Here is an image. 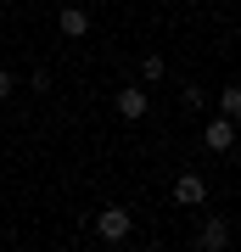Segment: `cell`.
Returning a JSON list of instances; mask_svg holds the SVG:
<instances>
[{
  "instance_id": "6da1fadb",
  "label": "cell",
  "mask_w": 241,
  "mask_h": 252,
  "mask_svg": "<svg viewBox=\"0 0 241 252\" xmlns=\"http://www.w3.org/2000/svg\"><path fill=\"white\" fill-rule=\"evenodd\" d=\"M129 230H135V213H129V207H101V213H96V235H101V241H129Z\"/></svg>"
},
{
  "instance_id": "7a4b0ae2",
  "label": "cell",
  "mask_w": 241,
  "mask_h": 252,
  "mask_svg": "<svg viewBox=\"0 0 241 252\" xmlns=\"http://www.w3.org/2000/svg\"><path fill=\"white\" fill-rule=\"evenodd\" d=\"M146 112H152V95H146V84H124V90H118V118H124V124H140Z\"/></svg>"
},
{
  "instance_id": "3957f363",
  "label": "cell",
  "mask_w": 241,
  "mask_h": 252,
  "mask_svg": "<svg viewBox=\"0 0 241 252\" xmlns=\"http://www.w3.org/2000/svg\"><path fill=\"white\" fill-rule=\"evenodd\" d=\"M202 146H207V152H230V146H236V118H213V124H207L202 129Z\"/></svg>"
},
{
  "instance_id": "277c9868",
  "label": "cell",
  "mask_w": 241,
  "mask_h": 252,
  "mask_svg": "<svg viewBox=\"0 0 241 252\" xmlns=\"http://www.w3.org/2000/svg\"><path fill=\"white\" fill-rule=\"evenodd\" d=\"M56 34H62V39H84L90 34V11L84 6H62V11H56Z\"/></svg>"
},
{
  "instance_id": "5b68a950",
  "label": "cell",
  "mask_w": 241,
  "mask_h": 252,
  "mask_svg": "<svg viewBox=\"0 0 241 252\" xmlns=\"http://www.w3.org/2000/svg\"><path fill=\"white\" fill-rule=\"evenodd\" d=\"M174 202L179 207H202L207 202V180H202V174H179V180H174Z\"/></svg>"
},
{
  "instance_id": "8992f818",
  "label": "cell",
  "mask_w": 241,
  "mask_h": 252,
  "mask_svg": "<svg viewBox=\"0 0 241 252\" xmlns=\"http://www.w3.org/2000/svg\"><path fill=\"white\" fill-rule=\"evenodd\" d=\"M197 247L202 252H219V247H230V224L213 213V219H202V230H197Z\"/></svg>"
},
{
  "instance_id": "52a82bcc",
  "label": "cell",
  "mask_w": 241,
  "mask_h": 252,
  "mask_svg": "<svg viewBox=\"0 0 241 252\" xmlns=\"http://www.w3.org/2000/svg\"><path fill=\"white\" fill-rule=\"evenodd\" d=\"M163 73H169V62H163L157 51H146V56H140V84H157Z\"/></svg>"
},
{
  "instance_id": "ba28073f",
  "label": "cell",
  "mask_w": 241,
  "mask_h": 252,
  "mask_svg": "<svg viewBox=\"0 0 241 252\" xmlns=\"http://www.w3.org/2000/svg\"><path fill=\"white\" fill-rule=\"evenodd\" d=\"M219 112L241 124V84H224V90H219Z\"/></svg>"
},
{
  "instance_id": "9c48e42d",
  "label": "cell",
  "mask_w": 241,
  "mask_h": 252,
  "mask_svg": "<svg viewBox=\"0 0 241 252\" xmlns=\"http://www.w3.org/2000/svg\"><path fill=\"white\" fill-rule=\"evenodd\" d=\"M185 107H191V112L207 107V90H202V84H185Z\"/></svg>"
},
{
  "instance_id": "30bf717a",
  "label": "cell",
  "mask_w": 241,
  "mask_h": 252,
  "mask_svg": "<svg viewBox=\"0 0 241 252\" xmlns=\"http://www.w3.org/2000/svg\"><path fill=\"white\" fill-rule=\"evenodd\" d=\"M28 90H39V95H45V90H51V73L34 67V73H28Z\"/></svg>"
},
{
  "instance_id": "8fae6325",
  "label": "cell",
  "mask_w": 241,
  "mask_h": 252,
  "mask_svg": "<svg viewBox=\"0 0 241 252\" xmlns=\"http://www.w3.org/2000/svg\"><path fill=\"white\" fill-rule=\"evenodd\" d=\"M11 90H17V73H6V67H0V101H11Z\"/></svg>"
}]
</instances>
